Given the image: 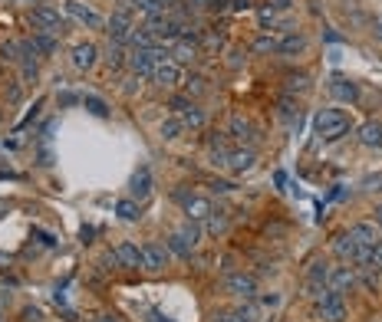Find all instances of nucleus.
Listing matches in <instances>:
<instances>
[{
  "label": "nucleus",
  "mask_w": 382,
  "mask_h": 322,
  "mask_svg": "<svg viewBox=\"0 0 382 322\" xmlns=\"http://www.w3.org/2000/svg\"><path fill=\"white\" fill-rule=\"evenodd\" d=\"M349 128H353V122H349V115H346L343 109H319L317 119H313V132H317L323 142H336V138H343Z\"/></svg>",
  "instance_id": "f257e3e1"
},
{
  "label": "nucleus",
  "mask_w": 382,
  "mask_h": 322,
  "mask_svg": "<svg viewBox=\"0 0 382 322\" xmlns=\"http://www.w3.org/2000/svg\"><path fill=\"white\" fill-rule=\"evenodd\" d=\"M172 53H165V46H155V50H132L128 53V73L139 76V79H152L155 66L162 60H168Z\"/></svg>",
  "instance_id": "f03ea898"
},
{
  "label": "nucleus",
  "mask_w": 382,
  "mask_h": 322,
  "mask_svg": "<svg viewBox=\"0 0 382 322\" xmlns=\"http://www.w3.org/2000/svg\"><path fill=\"white\" fill-rule=\"evenodd\" d=\"M317 319L319 322H343L346 319V303L340 293H333L330 286L317 296Z\"/></svg>",
  "instance_id": "7ed1b4c3"
},
{
  "label": "nucleus",
  "mask_w": 382,
  "mask_h": 322,
  "mask_svg": "<svg viewBox=\"0 0 382 322\" xmlns=\"http://www.w3.org/2000/svg\"><path fill=\"white\" fill-rule=\"evenodd\" d=\"M132 30H135L132 10H115L113 17H109V24H106V33H109V43H113V46H126L128 37H132Z\"/></svg>",
  "instance_id": "20e7f679"
},
{
  "label": "nucleus",
  "mask_w": 382,
  "mask_h": 322,
  "mask_svg": "<svg viewBox=\"0 0 382 322\" xmlns=\"http://www.w3.org/2000/svg\"><path fill=\"white\" fill-rule=\"evenodd\" d=\"M30 20H33V26H40L43 33H63V17H60V10L50 7V3H37V7L30 10Z\"/></svg>",
  "instance_id": "39448f33"
},
{
  "label": "nucleus",
  "mask_w": 382,
  "mask_h": 322,
  "mask_svg": "<svg viewBox=\"0 0 382 322\" xmlns=\"http://www.w3.org/2000/svg\"><path fill=\"white\" fill-rule=\"evenodd\" d=\"M152 83H155V86H162V89H175V86H181V83H185V69H181L178 62L168 56V60H162L158 66H155Z\"/></svg>",
  "instance_id": "423d86ee"
},
{
  "label": "nucleus",
  "mask_w": 382,
  "mask_h": 322,
  "mask_svg": "<svg viewBox=\"0 0 382 322\" xmlns=\"http://www.w3.org/2000/svg\"><path fill=\"white\" fill-rule=\"evenodd\" d=\"M224 289L238 299H254L257 296V280L251 273H228V276H224Z\"/></svg>",
  "instance_id": "0eeeda50"
},
{
  "label": "nucleus",
  "mask_w": 382,
  "mask_h": 322,
  "mask_svg": "<svg viewBox=\"0 0 382 322\" xmlns=\"http://www.w3.org/2000/svg\"><path fill=\"white\" fill-rule=\"evenodd\" d=\"M349 234L359 247H382V227L376 221H356L349 227Z\"/></svg>",
  "instance_id": "6e6552de"
},
{
  "label": "nucleus",
  "mask_w": 382,
  "mask_h": 322,
  "mask_svg": "<svg viewBox=\"0 0 382 322\" xmlns=\"http://www.w3.org/2000/svg\"><path fill=\"white\" fill-rule=\"evenodd\" d=\"M231 174H247L257 168V151L254 149H231L228 151V164H224Z\"/></svg>",
  "instance_id": "1a4fd4ad"
},
{
  "label": "nucleus",
  "mask_w": 382,
  "mask_h": 322,
  "mask_svg": "<svg viewBox=\"0 0 382 322\" xmlns=\"http://www.w3.org/2000/svg\"><path fill=\"white\" fill-rule=\"evenodd\" d=\"M69 60H73V66H76L79 73H90L92 66L99 62V46L90 43V40H86V43H76L73 53H69Z\"/></svg>",
  "instance_id": "9d476101"
},
{
  "label": "nucleus",
  "mask_w": 382,
  "mask_h": 322,
  "mask_svg": "<svg viewBox=\"0 0 382 322\" xmlns=\"http://www.w3.org/2000/svg\"><path fill=\"white\" fill-rule=\"evenodd\" d=\"M142 263H145V270L152 273H162L168 266V247H162V244H145L142 247Z\"/></svg>",
  "instance_id": "9b49d317"
},
{
  "label": "nucleus",
  "mask_w": 382,
  "mask_h": 322,
  "mask_svg": "<svg viewBox=\"0 0 382 322\" xmlns=\"http://www.w3.org/2000/svg\"><path fill=\"white\" fill-rule=\"evenodd\" d=\"M181 207H185V217H188V221H194V223H204L208 217H211V211H215V204H211L208 198H201V194H191V198L185 201Z\"/></svg>",
  "instance_id": "f8f14e48"
},
{
  "label": "nucleus",
  "mask_w": 382,
  "mask_h": 322,
  "mask_svg": "<svg viewBox=\"0 0 382 322\" xmlns=\"http://www.w3.org/2000/svg\"><path fill=\"white\" fill-rule=\"evenodd\" d=\"M63 10L69 13V17H76L79 24H86L90 30H99V26H102V17H99V13L92 10V7H86V3H79V0H66Z\"/></svg>",
  "instance_id": "ddd939ff"
},
{
  "label": "nucleus",
  "mask_w": 382,
  "mask_h": 322,
  "mask_svg": "<svg viewBox=\"0 0 382 322\" xmlns=\"http://www.w3.org/2000/svg\"><path fill=\"white\" fill-rule=\"evenodd\" d=\"M326 286H330L333 293H340V296H343V293H349V289L356 286V273H353V266H333Z\"/></svg>",
  "instance_id": "4468645a"
},
{
  "label": "nucleus",
  "mask_w": 382,
  "mask_h": 322,
  "mask_svg": "<svg viewBox=\"0 0 382 322\" xmlns=\"http://www.w3.org/2000/svg\"><path fill=\"white\" fill-rule=\"evenodd\" d=\"M306 46H310L306 33H297V30H290V33H283L277 40V53L281 56H300V53H306Z\"/></svg>",
  "instance_id": "2eb2a0df"
},
{
  "label": "nucleus",
  "mask_w": 382,
  "mask_h": 322,
  "mask_svg": "<svg viewBox=\"0 0 382 322\" xmlns=\"http://www.w3.org/2000/svg\"><path fill=\"white\" fill-rule=\"evenodd\" d=\"M113 253H115V260H119V266H126V270H139V266H145V263H142V247L128 244V240H122Z\"/></svg>",
  "instance_id": "dca6fc26"
},
{
  "label": "nucleus",
  "mask_w": 382,
  "mask_h": 322,
  "mask_svg": "<svg viewBox=\"0 0 382 322\" xmlns=\"http://www.w3.org/2000/svg\"><path fill=\"white\" fill-rule=\"evenodd\" d=\"M330 250H333V257H340V260H343V263H353V257H356L359 244H356V240H353V234L346 230V234H336V237H333Z\"/></svg>",
  "instance_id": "f3484780"
},
{
  "label": "nucleus",
  "mask_w": 382,
  "mask_h": 322,
  "mask_svg": "<svg viewBox=\"0 0 382 322\" xmlns=\"http://www.w3.org/2000/svg\"><path fill=\"white\" fill-rule=\"evenodd\" d=\"M359 145L363 149H382V122H376V119H369V122L359 125Z\"/></svg>",
  "instance_id": "a211bd4d"
},
{
  "label": "nucleus",
  "mask_w": 382,
  "mask_h": 322,
  "mask_svg": "<svg viewBox=\"0 0 382 322\" xmlns=\"http://www.w3.org/2000/svg\"><path fill=\"white\" fill-rule=\"evenodd\" d=\"M330 92H333V99H340V102H356L359 99V86L353 79H346V76H336V79H333Z\"/></svg>",
  "instance_id": "6ab92c4d"
},
{
  "label": "nucleus",
  "mask_w": 382,
  "mask_h": 322,
  "mask_svg": "<svg viewBox=\"0 0 382 322\" xmlns=\"http://www.w3.org/2000/svg\"><path fill=\"white\" fill-rule=\"evenodd\" d=\"M198 50H201V43L198 40H175V46H172V60L178 62V66H185V62H191L194 56H198Z\"/></svg>",
  "instance_id": "aec40b11"
},
{
  "label": "nucleus",
  "mask_w": 382,
  "mask_h": 322,
  "mask_svg": "<svg viewBox=\"0 0 382 322\" xmlns=\"http://www.w3.org/2000/svg\"><path fill=\"white\" fill-rule=\"evenodd\" d=\"M330 263L326 260H310V266L304 270V280L306 286H326V280H330Z\"/></svg>",
  "instance_id": "412c9836"
},
{
  "label": "nucleus",
  "mask_w": 382,
  "mask_h": 322,
  "mask_svg": "<svg viewBox=\"0 0 382 322\" xmlns=\"http://www.w3.org/2000/svg\"><path fill=\"white\" fill-rule=\"evenodd\" d=\"M128 43H132L135 50H155V46H158V37H155L149 26H135L132 37H128Z\"/></svg>",
  "instance_id": "4be33fe9"
},
{
  "label": "nucleus",
  "mask_w": 382,
  "mask_h": 322,
  "mask_svg": "<svg viewBox=\"0 0 382 322\" xmlns=\"http://www.w3.org/2000/svg\"><path fill=\"white\" fill-rule=\"evenodd\" d=\"M228 138H234V142H247V138H251V122L244 119L241 112H234V115H231Z\"/></svg>",
  "instance_id": "5701e85b"
},
{
  "label": "nucleus",
  "mask_w": 382,
  "mask_h": 322,
  "mask_svg": "<svg viewBox=\"0 0 382 322\" xmlns=\"http://www.w3.org/2000/svg\"><path fill=\"white\" fill-rule=\"evenodd\" d=\"M149 191H152V171L139 168V171L132 174V194L142 201V198H149Z\"/></svg>",
  "instance_id": "b1692460"
},
{
  "label": "nucleus",
  "mask_w": 382,
  "mask_h": 322,
  "mask_svg": "<svg viewBox=\"0 0 382 322\" xmlns=\"http://www.w3.org/2000/svg\"><path fill=\"white\" fill-rule=\"evenodd\" d=\"M158 132H162V138L165 142H175V138L185 135V122H181V115H168L165 122L158 125Z\"/></svg>",
  "instance_id": "393cba45"
},
{
  "label": "nucleus",
  "mask_w": 382,
  "mask_h": 322,
  "mask_svg": "<svg viewBox=\"0 0 382 322\" xmlns=\"http://www.w3.org/2000/svg\"><path fill=\"white\" fill-rule=\"evenodd\" d=\"M300 112H304V109H300V99H297V96H283V99H281V119H283V122H297V125H300Z\"/></svg>",
  "instance_id": "a878e982"
},
{
  "label": "nucleus",
  "mask_w": 382,
  "mask_h": 322,
  "mask_svg": "<svg viewBox=\"0 0 382 322\" xmlns=\"http://www.w3.org/2000/svg\"><path fill=\"white\" fill-rule=\"evenodd\" d=\"M178 237L185 240V244H188L191 250H194L198 244H201V227H198L194 221H188V217H185V221H181V227H178Z\"/></svg>",
  "instance_id": "bb28decb"
},
{
  "label": "nucleus",
  "mask_w": 382,
  "mask_h": 322,
  "mask_svg": "<svg viewBox=\"0 0 382 322\" xmlns=\"http://www.w3.org/2000/svg\"><path fill=\"white\" fill-rule=\"evenodd\" d=\"M128 7L139 13V17H145V20H152V17H158V13H165L158 0H128Z\"/></svg>",
  "instance_id": "cd10ccee"
},
{
  "label": "nucleus",
  "mask_w": 382,
  "mask_h": 322,
  "mask_svg": "<svg viewBox=\"0 0 382 322\" xmlns=\"http://www.w3.org/2000/svg\"><path fill=\"white\" fill-rule=\"evenodd\" d=\"M257 24H260V30H264V33H270V30H277V26H281V13L264 3V7L257 10Z\"/></svg>",
  "instance_id": "c85d7f7f"
},
{
  "label": "nucleus",
  "mask_w": 382,
  "mask_h": 322,
  "mask_svg": "<svg viewBox=\"0 0 382 322\" xmlns=\"http://www.w3.org/2000/svg\"><path fill=\"white\" fill-rule=\"evenodd\" d=\"M204 227H208V234H211V237L224 234V230H228V211H224V207H217V211H211V217L204 221Z\"/></svg>",
  "instance_id": "c756f323"
},
{
  "label": "nucleus",
  "mask_w": 382,
  "mask_h": 322,
  "mask_svg": "<svg viewBox=\"0 0 382 322\" xmlns=\"http://www.w3.org/2000/svg\"><path fill=\"white\" fill-rule=\"evenodd\" d=\"M251 53H257V56H270V53H277V37H274V33H260V37L251 43Z\"/></svg>",
  "instance_id": "7c9ffc66"
},
{
  "label": "nucleus",
  "mask_w": 382,
  "mask_h": 322,
  "mask_svg": "<svg viewBox=\"0 0 382 322\" xmlns=\"http://www.w3.org/2000/svg\"><path fill=\"white\" fill-rule=\"evenodd\" d=\"M283 89H287V96H297V92H306L310 89V76L306 73H290L287 76V83H283Z\"/></svg>",
  "instance_id": "2f4dec72"
},
{
  "label": "nucleus",
  "mask_w": 382,
  "mask_h": 322,
  "mask_svg": "<svg viewBox=\"0 0 382 322\" xmlns=\"http://www.w3.org/2000/svg\"><path fill=\"white\" fill-rule=\"evenodd\" d=\"M83 109L96 115V119H109V105L99 99V96H83Z\"/></svg>",
  "instance_id": "473e14b6"
},
{
  "label": "nucleus",
  "mask_w": 382,
  "mask_h": 322,
  "mask_svg": "<svg viewBox=\"0 0 382 322\" xmlns=\"http://www.w3.org/2000/svg\"><path fill=\"white\" fill-rule=\"evenodd\" d=\"M115 214H119V217H122V221H128V223H135L142 217V211H139V204H135V201H119V204H115Z\"/></svg>",
  "instance_id": "72a5a7b5"
},
{
  "label": "nucleus",
  "mask_w": 382,
  "mask_h": 322,
  "mask_svg": "<svg viewBox=\"0 0 382 322\" xmlns=\"http://www.w3.org/2000/svg\"><path fill=\"white\" fill-rule=\"evenodd\" d=\"M181 122H185V128H204L208 119H204V112L198 109V105H191V109L181 112Z\"/></svg>",
  "instance_id": "f704fd0d"
},
{
  "label": "nucleus",
  "mask_w": 382,
  "mask_h": 322,
  "mask_svg": "<svg viewBox=\"0 0 382 322\" xmlns=\"http://www.w3.org/2000/svg\"><path fill=\"white\" fill-rule=\"evenodd\" d=\"M204 92H208V79H204V76H188V79H185V96L198 99Z\"/></svg>",
  "instance_id": "c9c22d12"
},
{
  "label": "nucleus",
  "mask_w": 382,
  "mask_h": 322,
  "mask_svg": "<svg viewBox=\"0 0 382 322\" xmlns=\"http://www.w3.org/2000/svg\"><path fill=\"white\" fill-rule=\"evenodd\" d=\"M56 46H60V43L53 40V33H43V30H40L37 37H33V50L37 53H47V56H50V53H56Z\"/></svg>",
  "instance_id": "e433bc0d"
},
{
  "label": "nucleus",
  "mask_w": 382,
  "mask_h": 322,
  "mask_svg": "<svg viewBox=\"0 0 382 322\" xmlns=\"http://www.w3.org/2000/svg\"><path fill=\"white\" fill-rule=\"evenodd\" d=\"M0 56H3L7 62H20L24 60V43H17V40L3 43V46H0Z\"/></svg>",
  "instance_id": "4c0bfd02"
},
{
  "label": "nucleus",
  "mask_w": 382,
  "mask_h": 322,
  "mask_svg": "<svg viewBox=\"0 0 382 322\" xmlns=\"http://www.w3.org/2000/svg\"><path fill=\"white\" fill-rule=\"evenodd\" d=\"M201 46L204 53H221L224 50V37L221 33H201Z\"/></svg>",
  "instance_id": "58836bf2"
},
{
  "label": "nucleus",
  "mask_w": 382,
  "mask_h": 322,
  "mask_svg": "<svg viewBox=\"0 0 382 322\" xmlns=\"http://www.w3.org/2000/svg\"><path fill=\"white\" fill-rule=\"evenodd\" d=\"M168 253H175V257H191V247L181 240L178 234H172L168 237Z\"/></svg>",
  "instance_id": "ea45409f"
},
{
  "label": "nucleus",
  "mask_w": 382,
  "mask_h": 322,
  "mask_svg": "<svg viewBox=\"0 0 382 322\" xmlns=\"http://www.w3.org/2000/svg\"><path fill=\"white\" fill-rule=\"evenodd\" d=\"M191 105H194V99H191V96H172V99H168V109H175L178 115L185 109H191Z\"/></svg>",
  "instance_id": "a19ab883"
},
{
  "label": "nucleus",
  "mask_w": 382,
  "mask_h": 322,
  "mask_svg": "<svg viewBox=\"0 0 382 322\" xmlns=\"http://www.w3.org/2000/svg\"><path fill=\"white\" fill-rule=\"evenodd\" d=\"M126 60H128V56H126V50H122V46H109V66H113V69H119Z\"/></svg>",
  "instance_id": "79ce46f5"
},
{
  "label": "nucleus",
  "mask_w": 382,
  "mask_h": 322,
  "mask_svg": "<svg viewBox=\"0 0 382 322\" xmlns=\"http://www.w3.org/2000/svg\"><path fill=\"white\" fill-rule=\"evenodd\" d=\"M293 3H297V0H267V7H274V10H277V13L293 10Z\"/></svg>",
  "instance_id": "37998d69"
},
{
  "label": "nucleus",
  "mask_w": 382,
  "mask_h": 322,
  "mask_svg": "<svg viewBox=\"0 0 382 322\" xmlns=\"http://www.w3.org/2000/svg\"><path fill=\"white\" fill-rule=\"evenodd\" d=\"M142 83H139V76H128L126 79V86H122V92H126V96H135V89H139Z\"/></svg>",
  "instance_id": "c03bdc74"
},
{
  "label": "nucleus",
  "mask_w": 382,
  "mask_h": 322,
  "mask_svg": "<svg viewBox=\"0 0 382 322\" xmlns=\"http://www.w3.org/2000/svg\"><path fill=\"white\" fill-rule=\"evenodd\" d=\"M211 191H217V194H228V191H234V185H231V181H211Z\"/></svg>",
  "instance_id": "a18cd8bd"
},
{
  "label": "nucleus",
  "mask_w": 382,
  "mask_h": 322,
  "mask_svg": "<svg viewBox=\"0 0 382 322\" xmlns=\"http://www.w3.org/2000/svg\"><path fill=\"white\" fill-rule=\"evenodd\" d=\"M231 322H254V312L251 310H234V319Z\"/></svg>",
  "instance_id": "49530a36"
},
{
  "label": "nucleus",
  "mask_w": 382,
  "mask_h": 322,
  "mask_svg": "<svg viewBox=\"0 0 382 322\" xmlns=\"http://www.w3.org/2000/svg\"><path fill=\"white\" fill-rule=\"evenodd\" d=\"M76 102H83L76 92H60V105H76Z\"/></svg>",
  "instance_id": "de8ad7c7"
},
{
  "label": "nucleus",
  "mask_w": 382,
  "mask_h": 322,
  "mask_svg": "<svg viewBox=\"0 0 382 322\" xmlns=\"http://www.w3.org/2000/svg\"><path fill=\"white\" fill-rule=\"evenodd\" d=\"M24 322H40V310H37V306H26V310H24Z\"/></svg>",
  "instance_id": "09e8293b"
},
{
  "label": "nucleus",
  "mask_w": 382,
  "mask_h": 322,
  "mask_svg": "<svg viewBox=\"0 0 382 322\" xmlns=\"http://www.w3.org/2000/svg\"><path fill=\"white\" fill-rule=\"evenodd\" d=\"M372 33H376V40H382V13L376 17V26H372Z\"/></svg>",
  "instance_id": "8fccbe9b"
},
{
  "label": "nucleus",
  "mask_w": 382,
  "mask_h": 322,
  "mask_svg": "<svg viewBox=\"0 0 382 322\" xmlns=\"http://www.w3.org/2000/svg\"><path fill=\"white\" fill-rule=\"evenodd\" d=\"M158 3H162V10H165V7H175V3H185V0H158Z\"/></svg>",
  "instance_id": "3c124183"
},
{
  "label": "nucleus",
  "mask_w": 382,
  "mask_h": 322,
  "mask_svg": "<svg viewBox=\"0 0 382 322\" xmlns=\"http://www.w3.org/2000/svg\"><path fill=\"white\" fill-rule=\"evenodd\" d=\"M185 3H191V7H208L211 0H185Z\"/></svg>",
  "instance_id": "603ef678"
},
{
  "label": "nucleus",
  "mask_w": 382,
  "mask_h": 322,
  "mask_svg": "<svg viewBox=\"0 0 382 322\" xmlns=\"http://www.w3.org/2000/svg\"><path fill=\"white\" fill-rule=\"evenodd\" d=\"M149 322H168V319H162L158 312H149Z\"/></svg>",
  "instance_id": "864d4df0"
},
{
  "label": "nucleus",
  "mask_w": 382,
  "mask_h": 322,
  "mask_svg": "<svg viewBox=\"0 0 382 322\" xmlns=\"http://www.w3.org/2000/svg\"><path fill=\"white\" fill-rule=\"evenodd\" d=\"M96 322H119V319H115V316H99Z\"/></svg>",
  "instance_id": "5fc2aeb1"
},
{
  "label": "nucleus",
  "mask_w": 382,
  "mask_h": 322,
  "mask_svg": "<svg viewBox=\"0 0 382 322\" xmlns=\"http://www.w3.org/2000/svg\"><path fill=\"white\" fill-rule=\"evenodd\" d=\"M376 223L382 227V207H376Z\"/></svg>",
  "instance_id": "6e6d98bb"
},
{
  "label": "nucleus",
  "mask_w": 382,
  "mask_h": 322,
  "mask_svg": "<svg viewBox=\"0 0 382 322\" xmlns=\"http://www.w3.org/2000/svg\"><path fill=\"white\" fill-rule=\"evenodd\" d=\"M0 214H7V204H3V201H0Z\"/></svg>",
  "instance_id": "4d7b16f0"
},
{
  "label": "nucleus",
  "mask_w": 382,
  "mask_h": 322,
  "mask_svg": "<svg viewBox=\"0 0 382 322\" xmlns=\"http://www.w3.org/2000/svg\"><path fill=\"white\" fill-rule=\"evenodd\" d=\"M0 322H3V306H0Z\"/></svg>",
  "instance_id": "13d9d810"
},
{
  "label": "nucleus",
  "mask_w": 382,
  "mask_h": 322,
  "mask_svg": "<svg viewBox=\"0 0 382 322\" xmlns=\"http://www.w3.org/2000/svg\"><path fill=\"white\" fill-rule=\"evenodd\" d=\"M379 191H382V185H379Z\"/></svg>",
  "instance_id": "bf43d9fd"
}]
</instances>
